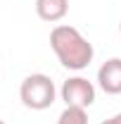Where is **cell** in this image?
<instances>
[{
  "label": "cell",
  "mask_w": 121,
  "mask_h": 124,
  "mask_svg": "<svg viewBox=\"0 0 121 124\" xmlns=\"http://www.w3.org/2000/svg\"><path fill=\"white\" fill-rule=\"evenodd\" d=\"M50 48L57 55L60 64L71 69V72L86 69L95 55L93 43L76 26H69V24H57L50 31Z\"/></svg>",
  "instance_id": "cell-1"
},
{
  "label": "cell",
  "mask_w": 121,
  "mask_h": 124,
  "mask_svg": "<svg viewBox=\"0 0 121 124\" xmlns=\"http://www.w3.org/2000/svg\"><path fill=\"white\" fill-rule=\"evenodd\" d=\"M97 86L107 95H119L121 93V57L102 62V67L97 69Z\"/></svg>",
  "instance_id": "cell-4"
},
{
  "label": "cell",
  "mask_w": 121,
  "mask_h": 124,
  "mask_svg": "<svg viewBox=\"0 0 121 124\" xmlns=\"http://www.w3.org/2000/svg\"><path fill=\"white\" fill-rule=\"evenodd\" d=\"M69 12V0H36V15L43 22H62Z\"/></svg>",
  "instance_id": "cell-5"
},
{
  "label": "cell",
  "mask_w": 121,
  "mask_h": 124,
  "mask_svg": "<svg viewBox=\"0 0 121 124\" xmlns=\"http://www.w3.org/2000/svg\"><path fill=\"white\" fill-rule=\"evenodd\" d=\"M57 124H88V112L83 108H67L62 110V115L57 117Z\"/></svg>",
  "instance_id": "cell-6"
},
{
  "label": "cell",
  "mask_w": 121,
  "mask_h": 124,
  "mask_svg": "<svg viewBox=\"0 0 121 124\" xmlns=\"http://www.w3.org/2000/svg\"><path fill=\"white\" fill-rule=\"evenodd\" d=\"M60 95H62V100H64V105L88 110L95 103V86L86 77H69L62 84Z\"/></svg>",
  "instance_id": "cell-3"
},
{
  "label": "cell",
  "mask_w": 121,
  "mask_h": 124,
  "mask_svg": "<svg viewBox=\"0 0 121 124\" xmlns=\"http://www.w3.org/2000/svg\"><path fill=\"white\" fill-rule=\"evenodd\" d=\"M102 124H121V112H116L114 117H109V119H105Z\"/></svg>",
  "instance_id": "cell-7"
},
{
  "label": "cell",
  "mask_w": 121,
  "mask_h": 124,
  "mask_svg": "<svg viewBox=\"0 0 121 124\" xmlns=\"http://www.w3.org/2000/svg\"><path fill=\"white\" fill-rule=\"evenodd\" d=\"M19 98H21L24 108L29 110H47L57 98L55 81L47 74H40V72L29 74L19 86Z\"/></svg>",
  "instance_id": "cell-2"
},
{
  "label": "cell",
  "mask_w": 121,
  "mask_h": 124,
  "mask_svg": "<svg viewBox=\"0 0 121 124\" xmlns=\"http://www.w3.org/2000/svg\"><path fill=\"white\" fill-rule=\"evenodd\" d=\"M0 124H5V122H2V119H0Z\"/></svg>",
  "instance_id": "cell-9"
},
{
  "label": "cell",
  "mask_w": 121,
  "mask_h": 124,
  "mask_svg": "<svg viewBox=\"0 0 121 124\" xmlns=\"http://www.w3.org/2000/svg\"><path fill=\"white\" fill-rule=\"evenodd\" d=\"M119 33H121V22H119Z\"/></svg>",
  "instance_id": "cell-8"
}]
</instances>
